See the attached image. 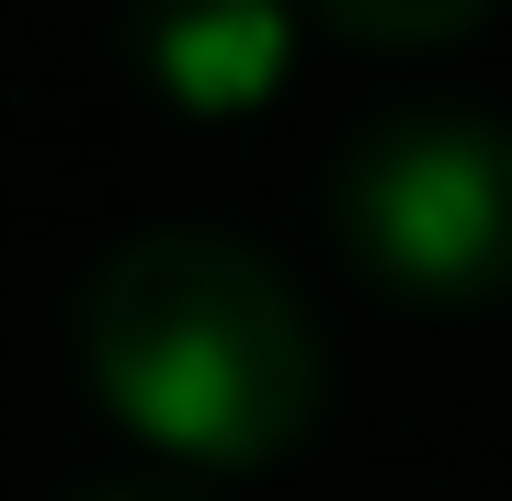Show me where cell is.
I'll use <instances>...</instances> for the list:
<instances>
[{
  "instance_id": "4",
  "label": "cell",
  "mask_w": 512,
  "mask_h": 501,
  "mask_svg": "<svg viewBox=\"0 0 512 501\" xmlns=\"http://www.w3.org/2000/svg\"><path fill=\"white\" fill-rule=\"evenodd\" d=\"M330 23H342L353 46H444V35H467L490 0H319Z\"/></svg>"
},
{
  "instance_id": "2",
  "label": "cell",
  "mask_w": 512,
  "mask_h": 501,
  "mask_svg": "<svg viewBox=\"0 0 512 501\" xmlns=\"http://www.w3.org/2000/svg\"><path fill=\"white\" fill-rule=\"evenodd\" d=\"M330 240L387 308L512 297V126L490 103H399L330 171Z\"/></svg>"
},
{
  "instance_id": "3",
  "label": "cell",
  "mask_w": 512,
  "mask_h": 501,
  "mask_svg": "<svg viewBox=\"0 0 512 501\" xmlns=\"http://www.w3.org/2000/svg\"><path fill=\"white\" fill-rule=\"evenodd\" d=\"M137 80L194 126H239L296 69V0H126Z\"/></svg>"
},
{
  "instance_id": "1",
  "label": "cell",
  "mask_w": 512,
  "mask_h": 501,
  "mask_svg": "<svg viewBox=\"0 0 512 501\" xmlns=\"http://www.w3.org/2000/svg\"><path fill=\"white\" fill-rule=\"evenodd\" d=\"M80 376L160 467H274L319 422L330 353L285 262L228 228H137L80 285Z\"/></svg>"
},
{
  "instance_id": "5",
  "label": "cell",
  "mask_w": 512,
  "mask_h": 501,
  "mask_svg": "<svg viewBox=\"0 0 512 501\" xmlns=\"http://www.w3.org/2000/svg\"><path fill=\"white\" fill-rule=\"evenodd\" d=\"M69 501H183V490H171V479H80Z\"/></svg>"
}]
</instances>
